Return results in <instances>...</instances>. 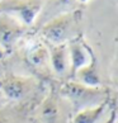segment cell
Wrapping results in <instances>:
<instances>
[{"label": "cell", "mask_w": 118, "mask_h": 123, "mask_svg": "<svg viewBox=\"0 0 118 123\" xmlns=\"http://www.w3.org/2000/svg\"><path fill=\"white\" fill-rule=\"evenodd\" d=\"M34 80L32 77L19 75H4L0 80V93L4 99L17 102L27 97L34 88Z\"/></svg>", "instance_id": "obj_4"}, {"label": "cell", "mask_w": 118, "mask_h": 123, "mask_svg": "<svg viewBox=\"0 0 118 123\" xmlns=\"http://www.w3.org/2000/svg\"><path fill=\"white\" fill-rule=\"evenodd\" d=\"M58 103L53 97H48L39 108V116L46 123H53L58 117Z\"/></svg>", "instance_id": "obj_10"}, {"label": "cell", "mask_w": 118, "mask_h": 123, "mask_svg": "<svg viewBox=\"0 0 118 123\" xmlns=\"http://www.w3.org/2000/svg\"><path fill=\"white\" fill-rule=\"evenodd\" d=\"M0 123H8L6 118H5V117H3V116H0Z\"/></svg>", "instance_id": "obj_13"}, {"label": "cell", "mask_w": 118, "mask_h": 123, "mask_svg": "<svg viewBox=\"0 0 118 123\" xmlns=\"http://www.w3.org/2000/svg\"><path fill=\"white\" fill-rule=\"evenodd\" d=\"M3 99H4V97L1 95V93H0V105H1V102H3Z\"/></svg>", "instance_id": "obj_15"}, {"label": "cell", "mask_w": 118, "mask_h": 123, "mask_svg": "<svg viewBox=\"0 0 118 123\" xmlns=\"http://www.w3.org/2000/svg\"><path fill=\"white\" fill-rule=\"evenodd\" d=\"M74 76L76 79V83L89 86V88H99V85H100V76H99L97 65L94 61L78 70Z\"/></svg>", "instance_id": "obj_9"}, {"label": "cell", "mask_w": 118, "mask_h": 123, "mask_svg": "<svg viewBox=\"0 0 118 123\" xmlns=\"http://www.w3.org/2000/svg\"><path fill=\"white\" fill-rule=\"evenodd\" d=\"M5 55H6V52H5V49H4L1 46H0V60H1V58L4 57V56H5Z\"/></svg>", "instance_id": "obj_12"}, {"label": "cell", "mask_w": 118, "mask_h": 123, "mask_svg": "<svg viewBox=\"0 0 118 123\" xmlns=\"http://www.w3.org/2000/svg\"><path fill=\"white\" fill-rule=\"evenodd\" d=\"M28 60L33 63L34 66L43 67L48 63V48L43 44L34 47L28 55Z\"/></svg>", "instance_id": "obj_11"}, {"label": "cell", "mask_w": 118, "mask_h": 123, "mask_svg": "<svg viewBox=\"0 0 118 123\" xmlns=\"http://www.w3.org/2000/svg\"><path fill=\"white\" fill-rule=\"evenodd\" d=\"M27 27L19 23L17 19L0 13V46L5 52L12 49L17 42L24 36Z\"/></svg>", "instance_id": "obj_5"}, {"label": "cell", "mask_w": 118, "mask_h": 123, "mask_svg": "<svg viewBox=\"0 0 118 123\" xmlns=\"http://www.w3.org/2000/svg\"><path fill=\"white\" fill-rule=\"evenodd\" d=\"M80 3H87V1H89V0H79Z\"/></svg>", "instance_id": "obj_16"}, {"label": "cell", "mask_w": 118, "mask_h": 123, "mask_svg": "<svg viewBox=\"0 0 118 123\" xmlns=\"http://www.w3.org/2000/svg\"><path fill=\"white\" fill-rule=\"evenodd\" d=\"M61 94L69 99L75 108H78V112L85 108L95 107L107 100L106 93L100 88H89L76 81H70L63 85Z\"/></svg>", "instance_id": "obj_3"}, {"label": "cell", "mask_w": 118, "mask_h": 123, "mask_svg": "<svg viewBox=\"0 0 118 123\" xmlns=\"http://www.w3.org/2000/svg\"><path fill=\"white\" fill-rule=\"evenodd\" d=\"M80 18L79 10L65 12L52 17L41 28V36L51 44L67 43L76 37V28Z\"/></svg>", "instance_id": "obj_1"}, {"label": "cell", "mask_w": 118, "mask_h": 123, "mask_svg": "<svg viewBox=\"0 0 118 123\" xmlns=\"http://www.w3.org/2000/svg\"><path fill=\"white\" fill-rule=\"evenodd\" d=\"M3 77H4V72H3V67L0 66V80H1Z\"/></svg>", "instance_id": "obj_14"}, {"label": "cell", "mask_w": 118, "mask_h": 123, "mask_svg": "<svg viewBox=\"0 0 118 123\" xmlns=\"http://www.w3.org/2000/svg\"><path fill=\"white\" fill-rule=\"evenodd\" d=\"M46 0H0V13L31 27L43 10Z\"/></svg>", "instance_id": "obj_2"}, {"label": "cell", "mask_w": 118, "mask_h": 123, "mask_svg": "<svg viewBox=\"0 0 118 123\" xmlns=\"http://www.w3.org/2000/svg\"><path fill=\"white\" fill-rule=\"evenodd\" d=\"M108 104L107 100L95 107L85 108L74 116V123H102L106 117Z\"/></svg>", "instance_id": "obj_8"}, {"label": "cell", "mask_w": 118, "mask_h": 123, "mask_svg": "<svg viewBox=\"0 0 118 123\" xmlns=\"http://www.w3.org/2000/svg\"><path fill=\"white\" fill-rule=\"evenodd\" d=\"M48 62L51 65L52 70L57 75H62L70 69L69 61V49L67 43L55 44L51 46L48 49Z\"/></svg>", "instance_id": "obj_7"}, {"label": "cell", "mask_w": 118, "mask_h": 123, "mask_svg": "<svg viewBox=\"0 0 118 123\" xmlns=\"http://www.w3.org/2000/svg\"><path fill=\"white\" fill-rule=\"evenodd\" d=\"M67 49H69V61H70L69 70H71L72 75L78 70H80L81 67L87 66L94 61L90 48L78 37L72 38L67 42Z\"/></svg>", "instance_id": "obj_6"}]
</instances>
